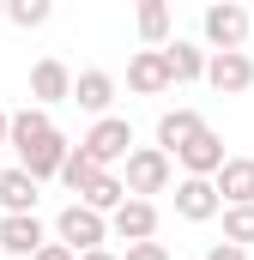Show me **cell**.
Wrapping results in <instances>:
<instances>
[{"instance_id": "cell-28", "label": "cell", "mask_w": 254, "mask_h": 260, "mask_svg": "<svg viewBox=\"0 0 254 260\" xmlns=\"http://www.w3.org/2000/svg\"><path fill=\"white\" fill-rule=\"evenodd\" d=\"M0 18H6V0H0Z\"/></svg>"}, {"instance_id": "cell-5", "label": "cell", "mask_w": 254, "mask_h": 260, "mask_svg": "<svg viewBox=\"0 0 254 260\" xmlns=\"http://www.w3.org/2000/svg\"><path fill=\"white\" fill-rule=\"evenodd\" d=\"M73 157V139H67L61 127H49V133H37V139H24L18 145V164L37 176V182H61V164Z\"/></svg>"}, {"instance_id": "cell-14", "label": "cell", "mask_w": 254, "mask_h": 260, "mask_svg": "<svg viewBox=\"0 0 254 260\" xmlns=\"http://www.w3.org/2000/svg\"><path fill=\"white\" fill-rule=\"evenodd\" d=\"M133 30H139L145 49H164V43L176 37V12H170V0H133Z\"/></svg>"}, {"instance_id": "cell-12", "label": "cell", "mask_w": 254, "mask_h": 260, "mask_svg": "<svg viewBox=\"0 0 254 260\" xmlns=\"http://www.w3.org/2000/svg\"><path fill=\"white\" fill-rule=\"evenodd\" d=\"M224 157H230V151H224V139H218L212 127H200L188 145H176V164H182V176H218V170H224Z\"/></svg>"}, {"instance_id": "cell-9", "label": "cell", "mask_w": 254, "mask_h": 260, "mask_svg": "<svg viewBox=\"0 0 254 260\" xmlns=\"http://www.w3.org/2000/svg\"><path fill=\"white\" fill-rule=\"evenodd\" d=\"M109 230H115V242H145V236H157V206L145 194H127L115 212H109Z\"/></svg>"}, {"instance_id": "cell-15", "label": "cell", "mask_w": 254, "mask_h": 260, "mask_svg": "<svg viewBox=\"0 0 254 260\" xmlns=\"http://www.w3.org/2000/svg\"><path fill=\"white\" fill-rule=\"evenodd\" d=\"M37 200H43V182H37L24 164L0 170V212H37Z\"/></svg>"}, {"instance_id": "cell-17", "label": "cell", "mask_w": 254, "mask_h": 260, "mask_svg": "<svg viewBox=\"0 0 254 260\" xmlns=\"http://www.w3.org/2000/svg\"><path fill=\"white\" fill-rule=\"evenodd\" d=\"M224 206H254V157H224V170L212 176Z\"/></svg>"}, {"instance_id": "cell-6", "label": "cell", "mask_w": 254, "mask_h": 260, "mask_svg": "<svg viewBox=\"0 0 254 260\" xmlns=\"http://www.w3.org/2000/svg\"><path fill=\"white\" fill-rule=\"evenodd\" d=\"M206 85H212L218 97H242V91L254 85L248 49H212V61H206Z\"/></svg>"}, {"instance_id": "cell-22", "label": "cell", "mask_w": 254, "mask_h": 260, "mask_svg": "<svg viewBox=\"0 0 254 260\" xmlns=\"http://www.w3.org/2000/svg\"><path fill=\"white\" fill-rule=\"evenodd\" d=\"M218 218H224V242H242V248H254V206H224Z\"/></svg>"}, {"instance_id": "cell-3", "label": "cell", "mask_w": 254, "mask_h": 260, "mask_svg": "<svg viewBox=\"0 0 254 260\" xmlns=\"http://www.w3.org/2000/svg\"><path fill=\"white\" fill-rule=\"evenodd\" d=\"M248 6L242 0H212L200 12V30H206V49H242L248 43Z\"/></svg>"}, {"instance_id": "cell-4", "label": "cell", "mask_w": 254, "mask_h": 260, "mask_svg": "<svg viewBox=\"0 0 254 260\" xmlns=\"http://www.w3.org/2000/svg\"><path fill=\"white\" fill-rule=\"evenodd\" d=\"M79 145H85L103 170H115V164H127V151H133V121H127V115H97Z\"/></svg>"}, {"instance_id": "cell-19", "label": "cell", "mask_w": 254, "mask_h": 260, "mask_svg": "<svg viewBox=\"0 0 254 260\" xmlns=\"http://www.w3.org/2000/svg\"><path fill=\"white\" fill-rule=\"evenodd\" d=\"M97 176H103V164H97V157H91L85 145H73V157H67V164H61V182H67V188H73V194H85V188H91Z\"/></svg>"}, {"instance_id": "cell-1", "label": "cell", "mask_w": 254, "mask_h": 260, "mask_svg": "<svg viewBox=\"0 0 254 260\" xmlns=\"http://www.w3.org/2000/svg\"><path fill=\"white\" fill-rule=\"evenodd\" d=\"M121 182H127V194H170L176 188V157L164 151V145H133L127 151V164H121Z\"/></svg>"}, {"instance_id": "cell-26", "label": "cell", "mask_w": 254, "mask_h": 260, "mask_svg": "<svg viewBox=\"0 0 254 260\" xmlns=\"http://www.w3.org/2000/svg\"><path fill=\"white\" fill-rule=\"evenodd\" d=\"M6 145H12V115L0 109V151H6Z\"/></svg>"}, {"instance_id": "cell-10", "label": "cell", "mask_w": 254, "mask_h": 260, "mask_svg": "<svg viewBox=\"0 0 254 260\" xmlns=\"http://www.w3.org/2000/svg\"><path fill=\"white\" fill-rule=\"evenodd\" d=\"M43 242H49V230H43V218H37V212H6V218H0V254L30 260Z\"/></svg>"}, {"instance_id": "cell-7", "label": "cell", "mask_w": 254, "mask_h": 260, "mask_svg": "<svg viewBox=\"0 0 254 260\" xmlns=\"http://www.w3.org/2000/svg\"><path fill=\"white\" fill-rule=\"evenodd\" d=\"M218 212H224V194H218L212 176H182V182H176V218H188V224H212Z\"/></svg>"}, {"instance_id": "cell-24", "label": "cell", "mask_w": 254, "mask_h": 260, "mask_svg": "<svg viewBox=\"0 0 254 260\" xmlns=\"http://www.w3.org/2000/svg\"><path fill=\"white\" fill-rule=\"evenodd\" d=\"M30 260H79V248H73V242H61V236H49V242H43Z\"/></svg>"}, {"instance_id": "cell-2", "label": "cell", "mask_w": 254, "mask_h": 260, "mask_svg": "<svg viewBox=\"0 0 254 260\" xmlns=\"http://www.w3.org/2000/svg\"><path fill=\"white\" fill-rule=\"evenodd\" d=\"M55 236H61V242H73V248L85 254V248H109V236H115V230H109V212H97V206L73 200V206H61V212H55Z\"/></svg>"}, {"instance_id": "cell-27", "label": "cell", "mask_w": 254, "mask_h": 260, "mask_svg": "<svg viewBox=\"0 0 254 260\" xmlns=\"http://www.w3.org/2000/svg\"><path fill=\"white\" fill-rule=\"evenodd\" d=\"M79 260H121V254H109V248H85Z\"/></svg>"}, {"instance_id": "cell-13", "label": "cell", "mask_w": 254, "mask_h": 260, "mask_svg": "<svg viewBox=\"0 0 254 260\" xmlns=\"http://www.w3.org/2000/svg\"><path fill=\"white\" fill-rule=\"evenodd\" d=\"M73 103H79L85 115H109V109H115V73L85 67V73L73 79Z\"/></svg>"}, {"instance_id": "cell-25", "label": "cell", "mask_w": 254, "mask_h": 260, "mask_svg": "<svg viewBox=\"0 0 254 260\" xmlns=\"http://www.w3.org/2000/svg\"><path fill=\"white\" fill-rule=\"evenodd\" d=\"M206 260H248V248H242V242H212Z\"/></svg>"}, {"instance_id": "cell-18", "label": "cell", "mask_w": 254, "mask_h": 260, "mask_svg": "<svg viewBox=\"0 0 254 260\" xmlns=\"http://www.w3.org/2000/svg\"><path fill=\"white\" fill-rule=\"evenodd\" d=\"M200 127H206V121H200V109H164V115H157V145L176 157V145H188Z\"/></svg>"}, {"instance_id": "cell-23", "label": "cell", "mask_w": 254, "mask_h": 260, "mask_svg": "<svg viewBox=\"0 0 254 260\" xmlns=\"http://www.w3.org/2000/svg\"><path fill=\"white\" fill-rule=\"evenodd\" d=\"M121 260H176V254H170L157 236H145V242H127V254H121Z\"/></svg>"}, {"instance_id": "cell-21", "label": "cell", "mask_w": 254, "mask_h": 260, "mask_svg": "<svg viewBox=\"0 0 254 260\" xmlns=\"http://www.w3.org/2000/svg\"><path fill=\"white\" fill-rule=\"evenodd\" d=\"M6 18H12L18 30H43V24L55 18V0H6Z\"/></svg>"}, {"instance_id": "cell-8", "label": "cell", "mask_w": 254, "mask_h": 260, "mask_svg": "<svg viewBox=\"0 0 254 260\" xmlns=\"http://www.w3.org/2000/svg\"><path fill=\"white\" fill-rule=\"evenodd\" d=\"M73 67L61 55H43V61L30 67V103H43V109H55V103H73Z\"/></svg>"}, {"instance_id": "cell-11", "label": "cell", "mask_w": 254, "mask_h": 260, "mask_svg": "<svg viewBox=\"0 0 254 260\" xmlns=\"http://www.w3.org/2000/svg\"><path fill=\"white\" fill-rule=\"evenodd\" d=\"M176 79H170V61H164V49H139L133 61H127V91L133 97H164Z\"/></svg>"}, {"instance_id": "cell-16", "label": "cell", "mask_w": 254, "mask_h": 260, "mask_svg": "<svg viewBox=\"0 0 254 260\" xmlns=\"http://www.w3.org/2000/svg\"><path fill=\"white\" fill-rule=\"evenodd\" d=\"M164 61H170V79H176V85H194V79H206L212 49H200L188 37H170V43H164Z\"/></svg>"}, {"instance_id": "cell-20", "label": "cell", "mask_w": 254, "mask_h": 260, "mask_svg": "<svg viewBox=\"0 0 254 260\" xmlns=\"http://www.w3.org/2000/svg\"><path fill=\"white\" fill-rule=\"evenodd\" d=\"M79 200H85V206H97V212H115V206L127 200V182L115 176V170H103V176H97V182H91Z\"/></svg>"}]
</instances>
